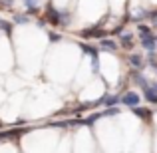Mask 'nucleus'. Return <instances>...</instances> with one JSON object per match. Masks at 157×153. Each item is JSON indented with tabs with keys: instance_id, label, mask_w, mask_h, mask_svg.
<instances>
[{
	"instance_id": "nucleus-7",
	"label": "nucleus",
	"mask_w": 157,
	"mask_h": 153,
	"mask_svg": "<svg viewBox=\"0 0 157 153\" xmlns=\"http://www.w3.org/2000/svg\"><path fill=\"white\" fill-rule=\"evenodd\" d=\"M121 48H125V50H129V48H133V40H131V36L123 34V38H121Z\"/></svg>"
},
{
	"instance_id": "nucleus-2",
	"label": "nucleus",
	"mask_w": 157,
	"mask_h": 153,
	"mask_svg": "<svg viewBox=\"0 0 157 153\" xmlns=\"http://www.w3.org/2000/svg\"><path fill=\"white\" fill-rule=\"evenodd\" d=\"M127 62H129V66H131L133 70H139V72H141V70L147 66L145 58L139 56V54H129V60H127Z\"/></svg>"
},
{
	"instance_id": "nucleus-3",
	"label": "nucleus",
	"mask_w": 157,
	"mask_h": 153,
	"mask_svg": "<svg viewBox=\"0 0 157 153\" xmlns=\"http://www.w3.org/2000/svg\"><path fill=\"white\" fill-rule=\"evenodd\" d=\"M141 46L145 48L149 54L155 52V50H157V36L151 34V36H145V38H141Z\"/></svg>"
},
{
	"instance_id": "nucleus-4",
	"label": "nucleus",
	"mask_w": 157,
	"mask_h": 153,
	"mask_svg": "<svg viewBox=\"0 0 157 153\" xmlns=\"http://www.w3.org/2000/svg\"><path fill=\"white\" fill-rule=\"evenodd\" d=\"M121 101L125 103V105H129V107H137L139 105V96L135 92H127L125 96L121 98Z\"/></svg>"
},
{
	"instance_id": "nucleus-1",
	"label": "nucleus",
	"mask_w": 157,
	"mask_h": 153,
	"mask_svg": "<svg viewBox=\"0 0 157 153\" xmlns=\"http://www.w3.org/2000/svg\"><path fill=\"white\" fill-rule=\"evenodd\" d=\"M141 90H143V96H145L147 101H149V103H157V80L147 82Z\"/></svg>"
},
{
	"instance_id": "nucleus-8",
	"label": "nucleus",
	"mask_w": 157,
	"mask_h": 153,
	"mask_svg": "<svg viewBox=\"0 0 157 153\" xmlns=\"http://www.w3.org/2000/svg\"><path fill=\"white\" fill-rule=\"evenodd\" d=\"M24 4H26L28 10H34V8H38V0H24Z\"/></svg>"
},
{
	"instance_id": "nucleus-5",
	"label": "nucleus",
	"mask_w": 157,
	"mask_h": 153,
	"mask_svg": "<svg viewBox=\"0 0 157 153\" xmlns=\"http://www.w3.org/2000/svg\"><path fill=\"white\" fill-rule=\"evenodd\" d=\"M100 48L101 50H107V52H113V50H117V42H115V40H109V38H101Z\"/></svg>"
},
{
	"instance_id": "nucleus-9",
	"label": "nucleus",
	"mask_w": 157,
	"mask_h": 153,
	"mask_svg": "<svg viewBox=\"0 0 157 153\" xmlns=\"http://www.w3.org/2000/svg\"><path fill=\"white\" fill-rule=\"evenodd\" d=\"M28 20H30V18H28V16H22V14H20V16L16 14V16H14V22H16V24H26Z\"/></svg>"
},
{
	"instance_id": "nucleus-6",
	"label": "nucleus",
	"mask_w": 157,
	"mask_h": 153,
	"mask_svg": "<svg viewBox=\"0 0 157 153\" xmlns=\"http://www.w3.org/2000/svg\"><path fill=\"white\" fill-rule=\"evenodd\" d=\"M137 32H139V36H141V38L153 34V32H151V28H149V26H143V24H139V26H137Z\"/></svg>"
},
{
	"instance_id": "nucleus-10",
	"label": "nucleus",
	"mask_w": 157,
	"mask_h": 153,
	"mask_svg": "<svg viewBox=\"0 0 157 153\" xmlns=\"http://www.w3.org/2000/svg\"><path fill=\"white\" fill-rule=\"evenodd\" d=\"M119 100H121L119 96H109V98H107V105H115Z\"/></svg>"
},
{
	"instance_id": "nucleus-11",
	"label": "nucleus",
	"mask_w": 157,
	"mask_h": 153,
	"mask_svg": "<svg viewBox=\"0 0 157 153\" xmlns=\"http://www.w3.org/2000/svg\"><path fill=\"white\" fill-rule=\"evenodd\" d=\"M0 4H2V6H12L14 0H0Z\"/></svg>"
}]
</instances>
